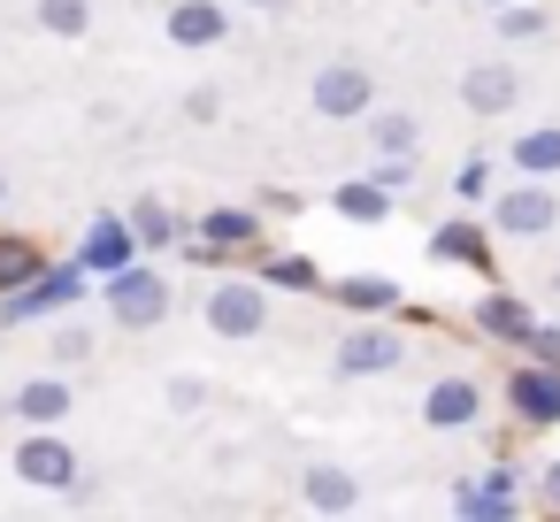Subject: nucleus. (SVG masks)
<instances>
[{
	"instance_id": "c756f323",
	"label": "nucleus",
	"mask_w": 560,
	"mask_h": 522,
	"mask_svg": "<svg viewBox=\"0 0 560 522\" xmlns=\"http://www.w3.org/2000/svg\"><path fill=\"white\" fill-rule=\"evenodd\" d=\"M185 116H192V124H215V116H223V93H215V85H200V93L185 101Z\"/></svg>"
},
{
	"instance_id": "0eeeda50",
	"label": "nucleus",
	"mask_w": 560,
	"mask_h": 522,
	"mask_svg": "<svg viewBox=\"0 0 560 522\" xmlns=\"http://www.w3.org/2000/svg\"><path fill=\"white\" fill-rule=\"evenodd\" d=\"M399 361H407V346H399V330H384V323H361V330L338 338V376H392Z\"/></svg>"
},
{
	"instance_id": "20e7f679",
	"label": "nucleus",
	"mask_w": 560,
	"mask_h": 522,
	"mask_svg": "<svg viewBox=\"0 0 560 522\" xmlns=\"http://www.w3.org/2000/svg\"><path fill=\"white\" fill-rule=\"evenodd\" d=\"M307 108H315L323 124H353V116H369V108H376V78H369L361 62H330V70H315Z\"/></svg>"
},
{
	"instance_id": "aec40b11",
	"label": "nucleus",
	"mask_w": 560,
	"mask_h": 522,
	"mask_svg": "<svg viewBox=\"0 0 560 522\" xmlns=\"http://www.w3.org/2000/svg\"><path fill=\"white\" fill-rule=\"evenodd\" d=\"M476 323H483L491 338H514V346L529 338V308H522L514 292H483V300H476Z\"/></svg>"
},
{
	"instance_id": "7c9ffc66",
	"label": "nucleus",
	"mask_w": 560,
	"mask_h": 522,
	"mask_svg": "<svg viewBox=\"0 0 560 522\" xmlns=\"http://www.w3.org/2000/svg\"><path fill=\"white\" fill-rule=\"evenodd\" d=\"M200 399H208L200 376H177V384H170V407H177V415H200Z\"/></svg>"
},
{
	"instance_id": "bb28decb",
	"label": "nucleus",
	"mask_w": 560,
	"mask_h": 522,
	"mask_svg": "<svg viewBox=\"0 0 560 522\" xmlns=\"http://www.w3.org/2000/svg\"><path fill=\"white\" fill-rule=\"evenodd\" d=\"M545 32V16L529 9V0H506V9H499V39H537Z\"/></svg>"
},
{
	"instance_id": "e433bc0d",
	"label": "nucleus",
	"mask_w": 560,
	"mask_h": 522,
	"mask_svg": "<svg viewBox=\"0 0 560 522\" xmlns=\"http://www.w3.org/2000/svg\"><path fill=\"white\" fill-rule=\"evenodd\" d=\"M0 200H9V185H0Z\"/></svg>"
},
{
	"instance_id": "a878e982",
	"label": "nucleus",
	"mask_w": 560,
	"mask_h": 522,
	"mask_svg": "<svg viewBox=\"0 0 560 522\" xmlns=\"http://www.w3.org/2000/svg\"><path fill=\"white\" fill-rule=\"evenodd\" d=\"M376 147H384V154H415V116L384 108V116H376Z\"/></svg>"
},
{
	"instance_id": "2f4dec72",
	"label": "nucleus",
	"mask_w": 560,
	"mask_h": 522,
	"mask_svg": "<svg viewBox=\"0 0 560 522\" xmlns=\"http://www.w3.org/2000/svg\"><path fill=\"white\" fill-rule=\"evenodd\" d=\"M537 361H560V330H545V323H529V338H522Z\"/></svg>"
},
{
	"instance_id": "5701e85b",
	"label": "nucleus",
	"mask_w": 560,
	"mask_h": 522,
	"mask_svg": "<svg viewBox=\"0 0 560 522\" xmlns=\"http://www.w3.org/2000/svg\"><path fill=\"white\" fill-rule=\"evenodd\" d=\"M131 231H139V246H177V216L162 200H131Z\"/></svg>"
},
{
	"instance_id": "ddd939ff",
	"label": "nucleus",
	"mask_w": 560,
	"mask_h": 522,
	"mask_svg": "<svg viewBox=\"0 0 560 522\" xmlns=\"http://www.w3.org/2000/svg\"><path fill=\"white\" fill-rule=\"evenodd\" d=\"M131 246H139V231H131L124 216H101V223L85 231V254H78V262H85L93 277H108V269H124V262H131Z\"/></svg>"
},
{
	"instance_id": "cd10ccee",
	"label": "nucleus",
	"mask_w": 560,
	"mask_h": 522,
	"mask_svg": "<svg viewBox=\"0 0 560 522\" xmlns=\"http://www.w3.org/2000/svg\"><path fill=\"white\" fill-rule=\"evenodd\" d=\"M453 193H460V200H483V193H491V162H483V154H468V162H460V177H453Z\"/></svg>"
},
{
	"instance_id": "6e6552de",
	"label": "nucleus",
	"mask_w": 560,
	"mask_h": 522,
	"mask_svg": "<svg viewBox=\"0 0 560 522\" xmlns=\"http://www.w3.org/2000/svg\"><path fill=\"white\" fill-rule=\"evenodd\" d=\"M506 407L522 422H560V361H529L506 376Z\"/></svg>"
},
{
	"instance_id": "2eb2a0df",
	"label": "nucleus",
	"mask_w": 560,
	"mask_h": 522,
	"mask_svg": "<svg viewBox=\"0 0 560 522\" xmlns=\"http://www.w3.org/2000/svg\"><path fill=\"white\" fill-rule=\"evenodd\" d=\"M300 499H307L315 514H353V507H361V484H353L346 468H307Z\"/></svg>"
},
{
	"instance_id": "393cba45",
	"label": "nucleus",
	"mask_w": 560,
	"mask_h": 522,
	"mask_svg": "<svg viewBox=\"0 0 560 522\" xmlns=\"http://www.w3.org/2000/svg\"><path fill=\"white\" fill-rule=\"evenodd\" d=\"M261 285H300V292H323V277H315V262H307V254H277V262L261 269Z\"/></svg>"
},
{
	"instance_id": "72a5a7b5",
	"label": "nucleus",
	"mask_w": 560,
	"mask_h": 522,
	"mask_svg": "<svg viewBox=\"0 0 560 522\" xmlns=\"http://www.w3.org/2000/svg\"><path fill=\"white\" fill-rule=\"evenodd\" d=\"M246 9H284V0H246Z\"/></svg>"
},
{
	"instance_id": "7ed1b4c3",
	"label": "nucleus",
	"mask_w": 560,
	"mask_h": 522,
	"mask_svg": "<svg viewBox=\"0 0 560 522\" xmlns=\"http://www.w3.org/2000/svg\"><path fill=\"white\" fill-rule=\"evenodd\" d=\"M208 330L215 338H261L269 330V285L261 277H223L208 292Z\"/></svg>"
},
{
	"instance_id": "9d476101",
	"label": "nucleus",
	"mask_w": 560,
	"mask_h": 522,
	"mask_svg": "<svg viewBox=\"0 0 560 522\" xmlns=\"http://www.w3.org/2000/svg\"><path fill=\"white\" fill-rule=\"evenodd\" d=\"M522 101V78L506 70V62H476V70H460V108L468 116H506Z\"/></svg>"
},
{
	"instance_id": "4468645a",
	"label": "nucleus",
	"mask_w": 560,
	"mask_h": 522,
	"mask_svg": "<svg viewBox=\"0 0 560 522\" xmlns=\"http://www.w3.org/2000/svg\"><path fill=\"white\" fill-rule=\"evenodd\" d=\"M223 32H231V16L215 9V0H177L170 9V39L177 47H223Z\"/></svg>"
},
{
	"instance_id": "412c9836",
	"label": "nucleus",
	"mask_w": 560,
	"mask_h": 522,
	"mask_svg": "<svg viewBox=\"0 0 560 522\" xmlns=\"http://www.w3.org/2000/svg\"><path fill=\"white\" fill-rule=\"evenodd\" d=\"M460 514H514V476L491 468L483 484H460Z\"/></svg>"
},
{
	"instance_id": "4be33fe9",
	"label": "nucleus",
	"mask_w": 560,
	"mask_h": 522,
	"mask_svg": "<svg viewBox=\"0 0 560 522\" xmlns=\"http://www.w3.org/2000/svg\"><path fill=\"white\" fill-rule=\"evenodd\" d=\"M39 32H55V39H85V32H93V9H85V0H39Z\"/></svg>"
},
{
	"instance_id": "dca6fc26",
	"label": "nucleus",
	"mask_w": 560,
	"mask_h": 522,
	"mask_svg": "<svg viewBox=\"0 0 560 522\" xmlns=\"http://www.w3.org/2000/svg\"><path fill=\"white\" fill-rule=\"evenodd\" d=\"M330 208H338L346 223H384V216H392V185L353 177V185H338V193H330Z\"/></svg>"
},
{
	"instance_id": "c85d7f7f",
	"label": "nucleus",
	"mask_w": 560,
	"mask_h": 522,
	"mask_svg": "<svg viewBox=\"0 0 560 522\" xmlns=\"http://www.w3.org/2000/svg\"><path fill=\"white\" fill-rule=\"evenodd\" d=\"M93 353V323H62L55 330V361H85Z\"/></svg>"
},
{
	"instance_id": "423d86ee",
	"label": "nucleus",
	"mask_w": 560,
	"mask_h": 522,
	"mask_svg": "<svg viewBox=\"0 0 560 522\" xmlns=\"http://www.w3.org/2000/svg\"><path fill=\"white\" fill-rule=\"evenodd\" d=\"M16 476H24L32 491H70V484H78V453H70V438H55V430L32 422V438L16 445Z\"/></svg>"
},
{
	"instance_id": "f704fd0d",
	"label": "nucleus",
	"mask_w": 560,
	"mask_h": 522,
	"mask_svg": "<svg viewBox=\"0 0 560 522\" xmlns=\"http://www.w3.org/2000/svg\"><path fill=\"white\" fill-rule=\"evenodd\" d=\"M552 292H560V269H552Z\"/></svg>"
},
{
	"instance_id": "b1692460",
	"label": "nucleus",
	"mask_w": 560,
	"mask_h": 522,
	"mask_svg": "<svg viewBox=\"0 0 560 522\" xmlns=\"http://www.w3.org/2000/svg\"><path fill=\"white\" fill-rule=\"evenodd\" d=\"M24 277H39V246L32 239H0V292H16Z\"/></svg>"
},
{
	"instance_id": "f3484780",
	"label": "nucleus",
	"mask_w": 560,
	"mask_h": 522,
	"mask_svg": "<svg viewBox=\"0 0 560 522\" xmlns=\"http://www.w3.org/2000/svg\"><path fill=\"white\" fill-rule=\"evenodd\" d=\"M200 239L223 246V254H231V246H254V239H261V216H254V208H208V216H200Z\"/></svg>"
},
{
	"instance_id": "1a4fd4ad",
	"label": "nucleus",
	"mask_w": 560,
	"mask_h": 522,
	"mask_svg": "<svg viewBox=\"0 0 560 522\" xmlns=\"http://www.w3.org/2000/svg\"><path fill=\"white\" fill-rule=\"evenodd\" d=\"M483 415V384L476 376H438L430 392H422V422L430 430H468Z\"/></svg>"
},
{
	"instance_id": "f257e3e1",
	"label": "nucleus",
	"mask_w": 560,
	"mask_h": 522,
	"mask_svg": "<svg viewBox=\"0 0 560 522\" xmlns=\"http://www.w3.org/2000/svg\"><path fill=\"white\" fill-rule=\"evenodd\" d=\"M85 277H93L85 262H62V269H39V277H24L9 300H0V323L16 330V323H39V315H62V308H78V300H85Z\"/></svg>"
},
{
	"instance_id": "f8f14e48",
	"label": "nucleus",
	"mask_w": 560,
	"mask_h": 522,
	"mask_svg": "<svg viewBox=\"0 0 560 522\" xmlns=\"http://www.w3.org/2000/svg\"><path fill=\"white\" fill-rule=\"evenodd\" d=\"M9 415H16V422H39V430H55V422L70 415V376H32V384H16Z\"/></svg>"
},
{
	"instance_id": "f03ea898",
	"label": "nucleus",
	"mask_w": 560,
	"mask_h": 522,
	"mask_svg": "<svg viewBox=\"0 0 560 522\" xmlns=\"http://www.w3.org/2000/svg\"><path fill=\"white\" fill-rule=\"evenodd\" d=\"M108 315L124 323V330H154L162 315H170V285L154 277V269H139V262H124V269H108Z\"/></svg>"
},
{
	"instance_id": "a211bd4d",
	"label": "nucleus",
	"mask_w": 560,
	"mask_h": 522,
	"mask_svg": "<svg viewBox=\"0 0 560 522\" xmlns=\"http://www.w3.org/2000/svg\"><path fill=\"white\" fill-rule=\"evenodd\" d=\"M330 300H338V308H353V315H384V308H399V285H392V277H369V269H361V277L330 285Z\"/></svg>"
},
{
	"instance_id": "c9c22d12",
	"label": "nucleus",
	"mask_w": 560,
	"mask_h": 522,
	"mask_svg": "<svg viewBox=\"0 0 560 522\" xmlns=\"http://www.w3.org/2000/svg\"><path fill=\"white\" fill-rule=\"evenodd\" d=\"M491 9H506V0H491Z\"/></svg>"
},
{
	"instance_id": "9b49d317",
	"label": "nucleus",
	"mask_w": 560,
	"mask_h": 522,
	"mask_svg": "<svg viewBox=\"0 0 560 522\" xmlns=\"http://www.w3.org/2000/svg\"><path fill=\"white\" fill-rule=\"evenodd\" d=\"M430 262H460V269H491V239H483V223H468V216H453V223H438V231H430Z\"/></svg>"
},
{
	"instance_id": "473e14b6",
	"label": "nucleus",
	"mask_w": 560,
	"mask_h": 522,
	"mask_svg": "<svg viewBox=\"0 0 560 522\" xmlns=\"http://www.w3.org/2000/svg\"><path fill=\"white\" fill-rule=\"evenodd\" d=\"M537 491H545V507H560V461H545V484Z\"/></svg>"
},
{
	"instance_id": "39448f33",
	"label": "nucleus",
	"mask_w": 560,
	"mask_h": 522,
	"mask_svg": "<svg viewBox=\"0 0 560 522\" xmlns=\"http://www.w3.org/2000/svg\"><path fill=\"white\" fill-rule=\"evenodd\" d=\"M552 223H560V200H552L545 177H522V185L491 193V231H506V239H545Z\"/></svg>"
},
{
	"instance_id": "6ab92c4d",
	"label": "nucleus",
	"mask_w": 560,
	"mask_h": 522,
	"mask_svg": "<svg viewBox=\"0 0 560 522\" xmlns=\"http://www.w3.org/2000/svg\"><path fill=\"white\" fill-rule=\"evenodd\" d=\"M506 162H514L522 177H560V124H545V131H522Z\"/></svg>"
}]
</instances>
